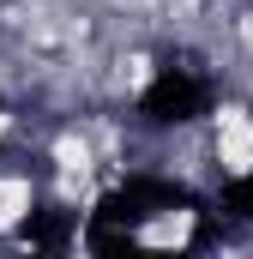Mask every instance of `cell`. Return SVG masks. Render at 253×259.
<instances>
[{
	"instance_id": "6da1fadb",
	"label": "cell",
	"mask_w": 253,
	"mask_h": 259,
	"mask_svg": "<svg viewBox=\"0 0 253 259\" xmlns=\"http://www.w3.org/2000/svg\"><path fill=\"white\" fill-rule=\"evenodd\" d=\"M211 163L229 181H253V115L241 103L217 109V139H211Z\"/></svg>"
},
{
	"instance_id": "7a4b0ae2",
	"label": "cell",
	"mask_w": 253,
	"mask_h": 259,
	"mask_svg": "<svg viewBox=\"0 0 253 259\" xmlns=\"http://www.w3.org/2000/svg\"><path fill=\"white\" fill-rule=\"evenodd\" d=\"M193 229H199V211H157V217H145L139 229H133V241L139 247H187L193 241Z\"/></svg>"
},
{
	"instance_id": "3957f363",
	"label": "cell",
	"mask_w": 253,
	"mask_h": 259,
	"mask_svg": "<svg viewBox=\"0 0 253 259\" xmlns=\"http://www.w3.org/2000/svg\"><path fill=\"white\" fill-rule=\"evenodd\" d=\"M30 205H36L30 175H0V229H18L30 217Z\"/></svg>"
},
{
	"instance_id": "277c9868",
	"label": "cell",
	"mask_w": 253,
	"mask_h": 259,
	"mask_svg": "<svg viewBox=\"0 0 253 259\" xmlns=\"http://www.w3.org/2000/svg\"><path fill=\"white\" fill-rule=\"evenodd\" d=\"M49 163H55L61 175H91V169H97V151H91L85 133H61V139L49 145Z\"/></svg>"
},
{
	"instance_id": "5b68a950",
	"label": "cell",
	"mask_w": 253,
	"mask_h": 259,
	"mask_svg": "<svg viewBox=\"0 0 253 259\" xmlns=\"http://www.w3.org/2000/svg\"><path fill=\"white\" fill-rule=\"evenodd\" d=\"M241 42H247V55H253V12L241 18Z\"/></svg>"
},
{
	"instance_id": "8992f818",
	"label": "cell",
	"mask_w": 253,
	"mask_h": 259,
	"mask_svg": "<svg viewBox=\"0 0 253 259\" xmlns=\"http://www.w3.org/2000/svg\"><path fill=\"white\" fill-rule=\"evenodd\" d=\"M6 127H12V115H0V133H6Z\"/></svg>"
}]
</instances>
